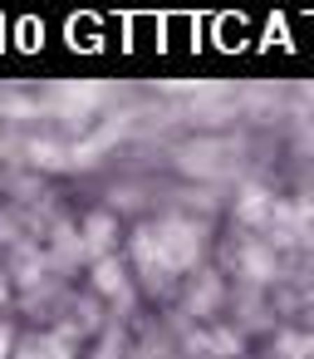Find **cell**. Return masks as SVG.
I'll return each instance as SVG.
<instances>
[{"mask_svg":"<svg viewBox=\"0 0 314 359\" xmlns=\"http://www.w3.org/2000/svg\"><path fill=\"white\" fill-rule=\"evenodd\" d=\"M6 349H10V334H6V330H0V359H6Z\"/></svg>","mask_w":314,"mask_h":359,"instance_id":"cell-2","label":"cell"},{"mask_svg":"<svg viewBox=\"0 0 314 359\" xmlns=\"http://www.w3.org/2000/svg\"><path fill=\"white\" fill-rule=\"evenodd\" d=\"M99 285H104V290H113V285H118V271H113V261L99 271Z\"/></svg>","mask_w":314,"mask_h":359,"instance_id":"cell-1","label":"cell"}]
</instances>
